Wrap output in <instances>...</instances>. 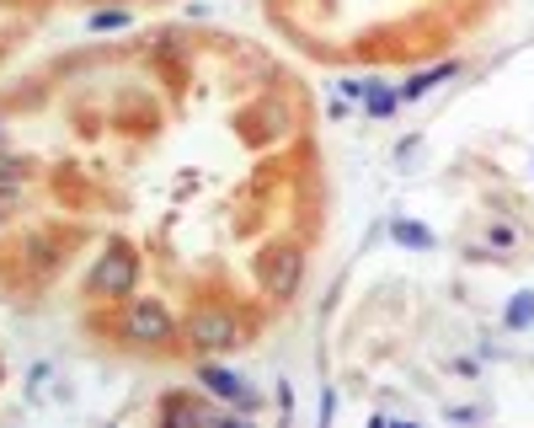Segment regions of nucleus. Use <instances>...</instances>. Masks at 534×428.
<instances>
[{"label":"nucleus","mask_w":534,"mask_h":428,"mask_svg":"<svg viewBox=\"0 0 534 428\" xmlns=\"http://www.w3.org/2000/svg\"><path fill=\"white\" fill-rule=\"evenodd\" d=\"M257 284L267 289V300H294L305 284V247L300 241H267L257 252Z\"/></svg>","instance_id":"1"},{"label":"nucleus","mask_w":534,"mask_h":428,"mask_svg":"<svg viewBox=\"0 0 534 428\" xmlns=\"http://www.w3.org/2000/svg\"><path fill=\"white\" fill-rule=\"evenodd\" d=\"M118 338L134 343V348H166L171 338H177V316L166 311L161 300H123L118 311Z\"/></svg>","instance_id":"2"},{"label":"nucleus","mask_w":534,"mask_h":428,"mask_svg":"<svg viewBox=\"0 0 534 428\" xmlns=\"http://www.w3.org/2000/svg\"><path fill=\"white\" fill-rule=\"evenodd\" d=\"M187 343L198 348V354H230V348L246 343L241 332V316L230 311V305H198L193 316H187Z\"/></svg>","instance_id":"3"},{"label":"nucleus","mask_w":534,"mask_h":428,"mask_svg":"<svg viewBox=\"0 0 534 428\" xmlns=\"http://www.w3.org/2000/svg\"><path fill=\"white\" fill-rule=\"evenodd\" d=\"M86 289H91V295H102V300H129L139 289V252L129 247V241H107V252L97 257Z\"/></svg>","instance_id":"4"},{"label":"nucleus","mask_w":534,"mask_h":428,"mask_svg":"<svg viewBox=\"0 0 534 428\" xmlns=\"http://www.w3.org/2000/svg\"><path fill=\"white\" fill-rule=\"evenodd\" d=\"M198 386L209 396H219L225 407H235V412H257L262 407V396L246 391V380L235 370H225V364H198Z\"/></svg>","instance_id":"5"},{"label":"nucleus","mask_w":534,"mask_h":428,"mask_svg":"<svg viewBox=\"0 0 534 428\" xmlns=\"http://www.w3.org/2000/svg\"><path fill=\"white\" fill-rule=\"evenodd\" d=\"M161 423H235V412L193 402V396H166V402H161Z\"/></svg>","instance_id":"6"},{"label":"nucleus","mask_w":534,"mask_h":428,"mask_svg":"<svg viewBox=\"0 0 534 428\" xmlns=\"http://www.w3.org/2000/svg\"><path fill=\"white\" fill-rule=\"evenodd\" d=\"M449 75H460V59H444V65H433V70H417L412 81L401 86V102H417V97H428L433 86H444Z\"/></svg>","instance_id":"7"},{"label":"nucleus","mask_w":534,"mask_h":428,"mask_svg":"<svg viewBox=\"0 0 534 428\" xmlns=\"http://www.w3.org/2000/svg\"><path fill=\"white\" fill-rule=\"evenodd\" d=\"M502 327H508V332L534 327V289H524V295H513V300H508V311H502Z\"/></svg>","instance_id":"8"},{"label":"nucleus","mask_w":534,"mask_h":428,"mask_svg":"<svg viewBox=\"0 0 534 428\" xmlns=\"http://www.w3.org/2000/svg\"><path fill=\"white\" fill-rule=\"evenodd\" d=\"M396 107H401V91H390L385 81L369 86V97H364V113H369V118H390Z\"/></svg>","instance_id":"9"},{"label":"nucleus","mask_w":534,"mask_h":428,"mask_svg":"<svg viewBox=\"0 0 534 428\" xmlns=\"http://www.w3.org/2000/svg\"><path fill=\"white\" fill-rule=\"evenodd\" d=\"M91 33H118V27H134V11H123V6H107V11H91L86 17Z\"/></svg>","instance_id":"10"},{"label":"nucleus","mask_w":534,"mask_h":428,"mask_svg":"<svg viewBox=\"0 0 534 428\" xmlns=\"http://www.w3.org/2000/svg\"><path fill=\"white\" fill-rule=\"evenodd\" d=\"M390 236H396L401 247H417V252H428V247H433V231H422L417 220H396V225H390Z\"/></svg>","instance_id":"11"},{"label":"nucleus","mask_w":534,"mask_h":428,"mask_svg":"<svg viewBox=\"0 0 534 428\" xmlns=\"http://www.w3.org/2000/svg\"><path fill=\"white\" fill-rule=\"evenodd\" d=\"M262 118H267V124H273V134H289V107H284V102H273Z\"/></svg>","instance_id":"12"},{"label":"nucleus","mask_w":534,"mask_h":428,"mask_svg":"<svg viewBox=\"0 0 534 428\" xmlns=\"http://www.w3.org/2000/svg\"><path fill=\"white\" fill-rule=\"evenodd\" d=\"M369 86H374V81H337V91H342L348 102H364V97H369Z\"/></svg>","instance_id":"13"},{"label":"nucleus","mask_w":534,"mask_h":428,"mask_svg":"<svg viewBox=\"0 0 534 428\" xmlns=\"http://www.w3.org/2000/svg\"><path fill=\"white\" fill-rule=\"evenodd\" d=\"M486 236H492V247H502V252L513 247V231H508V225H492V231H486Z\"/></svg>","instance_id":"14"},{"label":"nucleus","mask_w":534,"mask_h":428,"mask_svg":"<svg viewBox=\"0 0 534 428\" xmlns=\"http://www.w3.org/2000/svg\"><path fill=\"white\" fill-rule=\"evenodd\" d=\"M6 177H17V161H0V182Z\"/></svg>","instance_id":"15"},{"label":"nucleus","mask_w":534,"mask_h":428,"mask_svg":"<svg viewBox=\"0 0 534 428\" xmlns=\"http://www.w3.org/2000/svg\"><path fill=\"white\" fill-rule=\"evenodd\" d=\"M0 140H6V124H0Z\"/></svg>","instance_id":"16"}]
</instances>
